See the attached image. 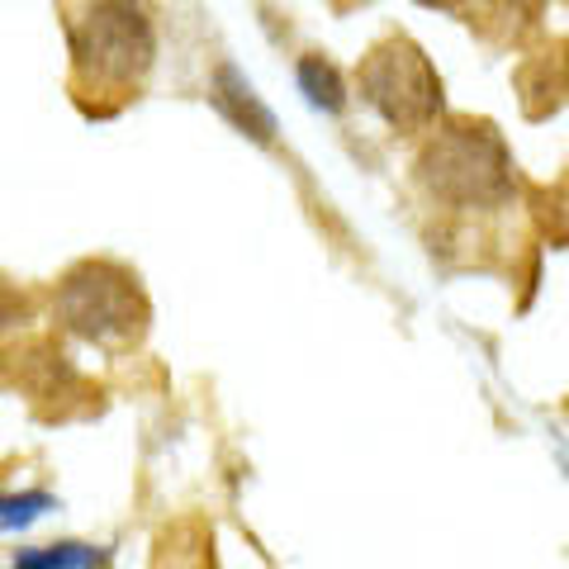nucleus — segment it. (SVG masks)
I'll use <instances>...</instances> for the list:
<instances>
[{
  "label": "nucleus",
  "instance_id": "1",
  "mask_svg": "<svg viewBox=\"0 0 569 569\" xmlns=\"http://www.w3.org/2000/svg\"><path fill=\"white\" fill-rule=\"evenodd\" d=\"M77 91L129 100L157 67V20L142 0H86L67 20Z\"/></svg>",
  "mask_w": 569,
  "mask_h": 569
},
{
  "label": "nucleus",
  "instance_id": "6",
  "mask_svg": "<svg viewBox=\"0 0 569 569\" xmlns=\"http://www.w3.org/2000/svg\"><path fill=\"white\" fill-rule=\"evenodd\" d=\"M14 385H24L33 403H62L71 399V389H86L81 376L67 366V356L52 342H33L14 356Z\"/></svg>",
  "mask_w": 569,
  "mask_h": 569
},
{
  "label": "nucleus",
  "instance_id": "12",
  "mask_svg": "<svg viewBox=\"0 0 569 569\" xmlns=\"http://www.w3.org/2000/svg\"><path fill=\"white\" fill-rule=\"evenodd\" d=\"M0 376H6V361H0Z\"/></svg>",
  "mask_w": 569,
  "mask_h": 569
},
{
  "label": "nucleus",
  "instance_id": "8",
  "mask_svg": "<svg viewBox=\"0 0 569 569\" xmlns=\"http://www.w3.org/2000/svg\"><path fill=\"white\" fill-rule=\"evenodd\" d=\"M10 560L20 569H91V565H110V550L86 546V541H52V546L14 550Z\"/></svg>",
  "mask_w": 569,
  "mask_h": 569
},
{
  "label": "nucleus",
  "instance_id": "11",
  "mask_svg": "<svg viewBox=\"0 0 569 569\" xmlns=\"http://www.w3.org/2000/svg\"><path fill=\"white\" fill-rule=\"evenodd\" d=\"M418 6H432V10H460L466 0H418Z\"/></svg>",
  "mask_w": 569,
  "mask_h": 569
},
{
  "label": "nucleus",
  "instance_id": "9",
  "mask_svg": "<svg viewBox=\"0 0 569 569\" xmlns=\"http://www.w3.org/2000/svg\"><path fill=\"white\" fill-rule=\"evenodd\" d=\"M58 508V498L48 489H24V493H0V531H20L33 527L43 512Z\"/></svg>",
  "mask_w": 569,
  "mask_h": 569
},
{
  "label": "nucleus",
  "instance_id": "3",
  "mask_svg": "<svg viewBox=\"0 0 569 569\" xmlns=\"http://www.w3.org/2000/svg\"><path fill=\"white\" fill-rule=\"evenodd\" d=\"M52 313L58 323L81 337L91 347L104 351H129L148 337L152 323V305L142 295V280L119 261H77L71 271L58 280V295H52Z\"/></svg>",
  "mask_w": 569,
  "mask_h": 569
},
{
  "label": "nucleus",
  "instance_id": "2",
  "mask_svg": "<svg viewBox=\"0 0 569 569\" xmlns=\"http://www.w3.org/2000/svg\"><path fill=\"white\" fill-rule=\"evenodd\" d=\"M418 181L432 200L451 209H503L518 186V167L503 133L489 119H441L427 129V142L418 152Z\"/></svg>",
  "mask_w": 569,
  "mask_h": 569
},
{
  "label": "nucleus",
  "instance_id": "10",
  "mask_svg": "<svg viewBox=\"0 0 569 569\" xmlns=\"http://www.w3.org/2000/svg\"><path fill=\"white\" fill-rule=\"evenodd\" d=\"M33 323V299L20 290V284L0 280V332H14V328H29Z\"/></svg>",
  "mask_w": 569,
  "mask_h": 569
},
{
  "label": "nucleus",
  "instance_id": "7",
  "mask_svg": "<svg viewBox=\"0 0 569 569\" xmlns=\"http://www.w3.org/2000/svg\"><path fill=\"white\" fill-rule=\"evenodd\" d=\"M295 81H299V96H305L313 110L323 114H342L347 110V77L337 71L332 58H323V52H305V58L295 62Z\"/></svg>",
  "mask_w": 569,
  "mask_h": 569
},
{
  "label": "nucleus",
  "instance_id": "5",
  "mask_svg": "<svg viewBox=\"0 0 569 569\" xmlns=\"http://www.w3.org/2000/svg\"><path fill=\"white\" fill-rule=\"evenodd\" d=\"M209 100H213V110H219L228 123H233L242 138L261 142V148H271V142L280 138L276 110L257 96V86L247 81L233 62H219V67H213V77H209Z\"/></svg>",
  "mask_w": 569,
  "mask_h": 569
},
{
  "label": "nucleus",
  "instance_id": "4",
  "mask_svg": "<svg viewBox=\"0 0 569 569\" xmlns=\"http://www.w3.org/2000/svg\"><path fill=\"white\" fill-rule=\"evenodd\" d=\"M361 100L376 110L395 133H427L447 110V86H441L427 48L413 43L408 33H385L380 43L356 67Z\"/></svg>",
  "mask_w": 569,
  "mask_h": 569
}]
</instances>
